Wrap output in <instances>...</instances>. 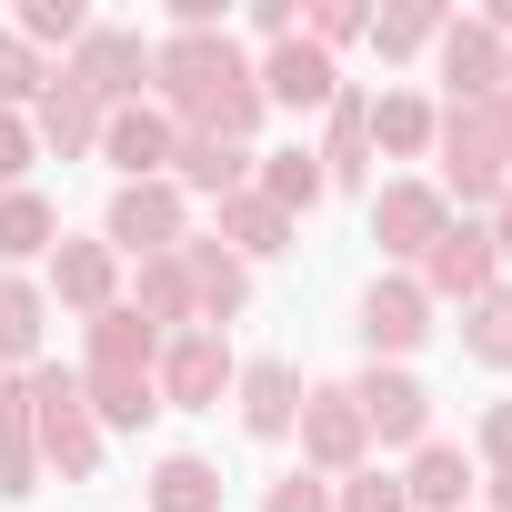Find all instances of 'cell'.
<instances>
[{"instance_id": "obj_1", "label": "cell", "mask_w": 512, "mask_h": 512, "mask_svg": "<svg viewBox=\"0 0 512 512\" xmlns=\"http://www.w3.org/2000/svg\"><path fill=\"white\" fill-rule=\"evenodd\" d=\"M151 81L171 91L181 131H201V141H251V121H262V81L221 31H171L151 51Z\"/></svg>"}, {"instance_id": "obj_2", "label": "cell", "mask_w": 512, "mask_h": 512, "mask_svg": "<svg viewBox=\"0 0 512 512\" xmlns=\"http://www.w3.org/2000/svg\"><path fill=\"white\" fill-rule=\"evenodd\" d=\"M21 392H31L41 462H61V482H91V472H101V422H91V402H81V372L31 362V372H21Z\"/></svg>"}, {"instance_id": "obj_3", "label": "cell", "mask_w": 512, "mask_h": 512, "mask_svg": "<svg viewBox=\"0 0 512 512\" xmlns=\"http://www.w3.org/2000/svg\"><path fill=\"white\" fill-rule=\"evenodd\" d=\"M61 81H81L101 111H131V91L151 81V51L131 41V31H81V51H71V71Z\"/></svg>"}, {"instance_id": "obj_4", "label": "cell", "mask_w": 512, "mask_h": 512, "mask_svg": "<svg viewBox=\"0 0 512 512\" xmlns=\"http://www.w3.org/2000/svg\"><path fill=\"white\" fill-rule=\"evenodd\" d=\"M111 251H141V262L181 251V191H171V181H121V201H111Z\"/></svg>"}, {"instance_id": "obj_5", "label": "cell", "mask_w": 512, "mask_h": 512, "mask_svg": "<svg viewBox=\"0 0 512 512\" xmlns=\"http://www.w3.org/2000/svg\"><path fill=\"white\" fill-rule=\"evenodd\" d=\"M231 392V352H221V332H181L171 352H161V402H181V412H211Z\"/></svg>"}, {"instance_id": "obj_6", "label": "cell", "mask_w": 512, "mask_h": 512, "mask_svg": "<svg viewBox=\"0 0 512 512\" xmlns=\"http://www.w3.org/2000/svg\"><path fill=\"white\" fill-rule=\"evenodd\" d=\"M362 402H352V382H322V392H302V452L322 462V472H352L362 462Z\"/></svg>"}, {"instance_id": "obj_7", "label": "cell", "mask_w": 512, "mask_h": 512, "mask_svg": "<svg viewBox=\"0 0 512 512\" xmlns=\"http://www.w3.org/2000/svg\"><path fill=\"white\" fill-rule=\"evenodd\" d=\"M171 262H181V282H191V312H201V332H221V322L251 302V272L231 262L221 241H191V231H181V251H171Z\"/></svg>"}, {"instance_id": "obj_8", "label": "cell", "mask_w": 512, "mask_h": 512, "mask_svg": "<svg viewBox=\"0 0 512 512\" xmlns=\"http://www.w3.org/2000/svg\"><path fill=\"white\" fill-rule=\"evenodd\" d=\"M442 231H452V211H442L432 181H392V191L372 201V241H382V251H412V262H422Z\"/></svg>"}, {"instance_id": "obj_9", "label": "cell", "mask_w": 512, "mask_h": 512, "mask_svg": "<svg viewBox=\"0 0 512 512\" xmlns=\"http://www.w3.org/2000/svg\"><path fill=\"white\" fill-rule=\"evenodd\" d=\"M422 292H452V302H482L492 292V231L452 221L432 251H422Z\"/></svg>"}, {"instance_id": "obj_10", "label": "cell", "mask_w": 512, "mask_h": 512, "mask_svg": "<svg viewBox=\"0 0 512 512\" xmlns=\"http://www.w3.org/2000/svg\"><path fill=\"white\" fill-rule=\"evenodd\" d=\"M251 81H262V101H292V111H332V91H342V71L312 41H272V61L251 71Z\"/></svg>"}, {"instance_id": "obj_11", "label": "cell", "mask_w": 512, "mask_h": 512, "mask_svg": "<svg viewBox=\"0 0 512 512\" xmlns=\"http://www.w3.org/2000/svg\"><path fill=\"white\" fill-rule=\"evenodd\" d=\"M352 402H362V432H382V442H422V422H432V392L412 372H362Z\"/></svg>"}, {"instance_id": "obj_12", "label": "cell", "mask_w": 512, "mask_h": 512, "mask_svg": "<svg viewBox=\"0 0 512 512\" xmlns=\"http://www.w3.org/2000/svg\"><path fill=\"white\" fill-rule=\"evenodd\" d=\"M432 332V292L422 282H372V302H362V342L372 352H412Z\"/></svg>"}, {"instance_id": "obj_13", "label": "cell", "mask_w": 512, "mask_h": 512, "mask_svg": "<svg viewBox=\"0 0 512 512\" xmlns=\"http://www.w3.org/2000/svg\"><path fill=\"white\" fill-rule=\"evenodd\" d=\"M442 81H452V101H492L502 91V41L482 21H452L442 31Z\"/></svg>"}, {"instance_id": "obj_14", "label": "cell", "mask_w": 512, "mask_h": 512, "mask_svg": "<svg viewBox=\"0 0 512 512\" xmlns=\"http://www.w3.org/2000/svg\"><path fill=\"white\" fill-rule=\"evenodd\" d=\"M101 151H111L131 181H161V171H171V121L131 101V111H111V121H101Z\"/></svg>"}, {"instance_id": "obj_15", "label": "cell", "mask_w": 512, "mask_h": 512, "mask_svg": "<svg viewBox=\"0 0 512 512\" xmlns=\"http://www.w3.org/2000/svg\"><path fill=\"white\" fill-rule=\"evenodd\" d=\"M221 251H231V262H272V251H292V221L262 191H231L221 201Z\"/></svg>"}, {"instance_id": "obj_16", "label": "cell", "mask_w": 512, "mask_h": 512, "mask_svg": "<svg viewBox=\"0 0 512 512\" xmlns=\"http://www.w3.org/2000/svg\"><path fill=\"white\" fill-rule=\"evenodd\" d=\"M241 422L262 432V442H282V432L302 422V382H292V362H251V372H241Z\"/></svg>"}, {"instance_id": "obj_17", "label": "cell", "mask_w": 512, "mask_h": 512, "mask_svg": "<svg viewBox=\"0 0 512 512\" xmlns=\"http://www.w3.org/2000/svg\"><path fill=\"white\" fill-rule=\"evenodd\" d=\"M51 282H61V302L71 312H111V241H51Z\"/></svg>"}, {"instance_id": "obj_18", "label": "cell", "mask_w": 512, "mask_h": 512, "mask_svg": "<svg viewBox=\"0 0 512 512\" xmlns=\"http://www.w3.org/2000/svg\"><path fill=\"white\" fill-rule=\"evenodd\" d=\"M101 121H111V111H101L81 81H61V71H51V91H41V141L71 161V151H91V141H101Z\"/></svg>"}, {"instance_id": "obj_19", "label": "cell", "mask_w": 512, "mask_h": 512, "mask_svg": "<svg viewBox=\"0 0 512 512\" xmlns=\"http://www.w3.org/2000/svg\"><path fill=\"white\" fill-rule=\"evenodd\" d=\"M171 171H181L191 191L231 201V191H241V171H251V151H241V141H201V131H171Z\"/></svg>"}, {"instance_id": "obj_20", "label": "cell", "mask_w": 512, "mask_h": 512, "mask_svg": "<svg viewBox=\"0 0 512 512\" xmlns=\"http://www.w3.org/2000/svg\"><path fill=\"white\" fill-rule=\"evenodd\" d=\"M151 352H161V332H151L131 302L91 312V372H151Z\"/></svg>"}, {"instance_id": "obj_21", "label": "cell", "mask_w": 512, "mask_h": 512, "mask_svg": "<svg viewBox=\"0 0 512 512\" xmlns=\"http://www.w3.org/2000/svg\"><path fill=\"white\" fill-rule=\"evenodd\" d=\"M81 402H91V422L141 432V422L161 412V382H151V372H81Z\"/></svg>"}, {"instance_id": "obj_22", "label": "cell", "mask_w": 512, "mask_h": 512, "mask_svg": "<svg viewBox=\"0 0 512 512\" xmlns=\"http://www.w3.org/2000/svg\"><path fill=\"white\" fill-rule=\"evenodd\" d=\"M31 482H41V432H31V392L11 382V392H0V492L21 502Z\"/></svg>"}, {"instance_id": "obj_23", "label": "cell", "mask_w": 512, "mask_h": 512, "mask_svg": "<svg viewBox=\"0 0 512 512\" xmlns=\"http://www.w3.org/2000/svg\"><path fill=\"white\" fill-rule=\"evenodd\" d=\"M372 171V101L362 91H332V151H322V181H362Z\"/></svg>"}, {"instance_id": "obj_24", "label": "cell", "mask_w": 512, "mask_h": 512, "mask_svg": "<svg viewBox=\"0 0 512 512\" xmlns=\"http://www.w3.org/2000/svg\"><path fill=\"white\" fill-rule=\"evenodd\" d=\"M61 241V211L41 191H0V262H31V251Z\"/></svg>"}, {"instance_id": "obj_25", "label": "cell", "mask_w": 512, "mask_h": 512, "mask_svg": "<svg viewBox=\"0 0 512 512\" xmlns=\"http://www.w3.org/2000/svg\"><path fill=\"white\" fill-rule=\"evenodd\" d=\"M462 492H472V462H462L452 442H422V462H412L402 502H422V512H462Z\"/></svg>"}, {"instance_id": "obj_26", "label": "cell", "mask_w": 512, "mask_h": 512, "mask_svg": "<svg viewBox=\"0 0 512 512\" xmlns=\"http://www.w3.org/2000/svg\"><path fill=\"white\" fill-rule=\"evenodd\" d=\"M151 512H221V472H211L201 452H171V462L151 472Z\"/></svg>"}, {"instance_id": "obj_27", "label": "cell", "mask_w": 512, "mask_h": 512, "mask_svg": "<svg viewBox=\"0 0 512 512\" xmlns=\"http://www.w3.org/2000/svg\"><path fill=\"white\" fill-rule=\"evenodd\" d=\"M322 191H332V181H322V151H272V161H262V201H272L282 221H292V211H312Z\"/></svg>"}, {"instance_id": "obj_28", "label": "cell", "mask_w": 512, "mask_h": 512, "mask_svg": "<svg viewBox=\"0 0 512 512\" xmlns=\"http://www.w3.org/2000/svg\"><path fill=\"white\" fill-rule=\"evenodd\" d=\"M0 352H11L21 372L41 362V292H31V282H11V272H0Z\"/></svg>"}, {"instance_id": "obj_29", "label": "cell", "mask_w": 512, "mask_h": 512, "mask_svg": "<svg viewBox=\"0 0 512 512\" xmlns=\"http://www.w3.org/2000/svg\"><path fill=\"white\" fill-rule=\"evenodd\" d=\"M151 332L161 322H191V282H181V262H171V251H161V262H141V302H131Z\"/></svg>"}, {"instance_id": "obj_30", "label": "cell", "mask_w": 512, "mask_h": 512, "mask_svg": "<svg viewBox=\"0 0 512 512\" xmlns=\"http://www.w3.org/2000/svg\"><path fill=\"white\" fill-rule=\"evenodd\" d=\"M372 141L382 151H432V101H412V91L372 101Z\"/></svg>"}, {"instance_id": "obj_31", "label": "cell", "mask_w": 512, "mask_h": 512, "mask_svg": "<svg viewBox=\"0 0 512 512\" xmlns=\"http://www.w3.org/2000/svg\"><path fill=\"white\" fill-rule=\"evenodd\" d=\"M462 342H472V362L512 372V292H482V302H472V322H462Z\"/></svg>"}, {"instance_id": "obj_32", "label": "cell", "mask_w": 512, "mask_h": 512, "mask_svg": "<svg viewBox=\"0 0 512 512\" xmlns=\"http://www.w3.org/2000/svg\"><path fill=\"white\" fill-rule=\"evenodd\" d=\"M432 31H442V11H432V0H402V11H372V41H382V61L422 51Z\"/></svg>"}, {"instance_id": "obj_33", "label": "cell", "mask_w": 512, "mask_h": 512, "mask_svg": "<svg viewBox=\"0 0 512 512\" xmlns=\"http://www.w3.org/2000/svg\"><path fill=\"white\" fill-rule=\"evenodd\" d=\"M31 91H51V71H41V51H31L21 31H0V101H31Z\"/></svg>"}, {"instance_id": "obj_34", "label": "cell", "mask_w": 512, "mask_h": 512, "mask_svg": "<svg viewBox=\"0 0 512 512\" xmlns=\"http://www.w3.org/2000/svg\"><path fill=\"white\" fill-rule=\"evenodd\" d=\"M91 21H81V0H31V11H21V41L41 51V41H81Z\"/></svg>"}, {"instance_id": "obj_35", "label": "cell", "mask_w": 512, "mask_h": 512, "mask_svg": "<svg viewBox=\"0 0 512 512\" xmlns=\"http://www.w3.org/2000/svg\"><path fill=\"white\" fill-rule=\"evenodd\" d=\"M332 512H412V502H402V482L362 472V482H342V492H332Z\"/></svg>"}, {"instance_id": "obj_36", "label": "cell", "mask_w": 512, "mask_h": 512, "mask_svg": "<svg viewBox=\"0 0 512 512\" xmlns=\"http://www.w3.org/2000/svg\"><path fill=\"white\" fill-rule=\"evenodd\" d=\"M352 31H372V11H352V0H322L312 11V51L332 61V41H352Z\"/></svg>"}, {"instance_id": "obj_37", "label": "cell", "mask_w": 512, "mask_h": 512, "mask_svg": "<svg viewBox=\"0 0 512 512\" xmlns=\"http://www.w3.org/2000/svg\"><path fill=\"white\" fill-rule=\"evenodd\" d=\"M262 512H332V492L312 482V472H292V482H272V502Z\"/></svg>"}, {"instance_id": "obj_38", "label": "cell", "mask_w": 512, "mask_h": 512, "mask_svg": "<svg viewBox=\"0 0 512 512\" xmlns=\"http://www.w3.org/2000/svg\"><path fill=\"white\" fill-rule=\"evenodd\" d=\"M21 171H31V131L0 111V191H21Z\"/></svg>"}, {"instance_id": "obj_39", "label": "cell", "mask_w": 512, "mask_h": 512, "mask_svg": "<svg viewBox=\"0 0 512 512\" xmlns=\"http://www.w3.org/2000/svg\"><path fill=\"white\" fill-rule=\"evenodd\" d=\"M482 462H492V472H512V402H492V412H482Z\"/></svg>"}, {"instance_id": "obj_40", "label": "cell", "mask_w": 512, "mask_h": 512, "mask_svg": "<svg viewBox=\"0 0 512 512\" xmlns=\"http://www.w3.org/2000/svg\"><path fill=\"white\" fill-rule=\"evenodd\" d=\"M251 31H262V41H302V21H292V0H251Z\"/></svg>"}, {"instance_id": "obj_41", "label": "cell", "mask_w": 512, "mask_h": 512, "mask_svg": "<svg viewBox=\"0 0 512 512\" xmlns=\"http://www.w3.org/2000/svg\"><path fill=\"white\" fill-rule=\"evenodd\" d=\"M492 262H512V191L492 201Z\"/></svg>"}, {"instance_id": "obj_42", "label": "cell", "mask_w": 512, "mask_h": 512, "mask_svg": "<svg viewBox=\"0 0 512 512\" xmlns=\"http://www.w3.org/2000/svg\"><path fill=\"white\" fill-rule=\"evenodd\" d=\"M492 512H512V472H492Z\"/></svg>"}, {"instance_id": "obj_43", "label": "cell", "mask_w": 512, "mask_h": 512, "mask_svg": "<svg viewBox=\"0 0 512 512\" xmlns=\"http://www.w3.org/2000/svg\"><path fill=\"white\" fill-rule=\"evenodd\" d=\"M502 91H512V51H502Z\"/></svg>"}]
</instances>
